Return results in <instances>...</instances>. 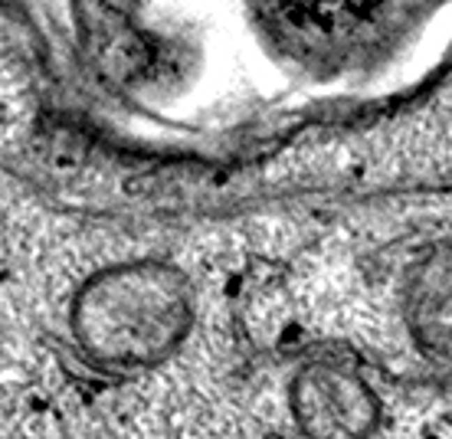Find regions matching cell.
<instances>
[{
    "mask_svg": "<svg viewBox=\"0 0 452 439\" xmlns=\"http://www.w3.org/2000/svg\"><path fill=\"white\" fill-rule=\"evenodd\" d=\"M0 13L56 121L141 171L322 148L452 63V0H0Z\"/></svg>",
    "mask_w": 452,
    "mask_h": 439,
    "instance_id": "6da1fadb",
    "label": "cell"
},
{
    "mask_svg": "<svg viewBox=\"0 0 452 439\" xmlns=\"http://www.w3.org/2000/svg\"><path fill=\"white\" fill-rule=\"evenodd\" d=\"M347 138H393L403 154L420 158L430 171V187H452V63L420 98H413L393 115L354 128L334 141ZM331 144V141H328Z\"/></svg>",
    "mask_w": 452,
    "mask_h": 439,
    "instance_id": "7a4b0ae2",
    "label": "cell"
}]
</instances>
